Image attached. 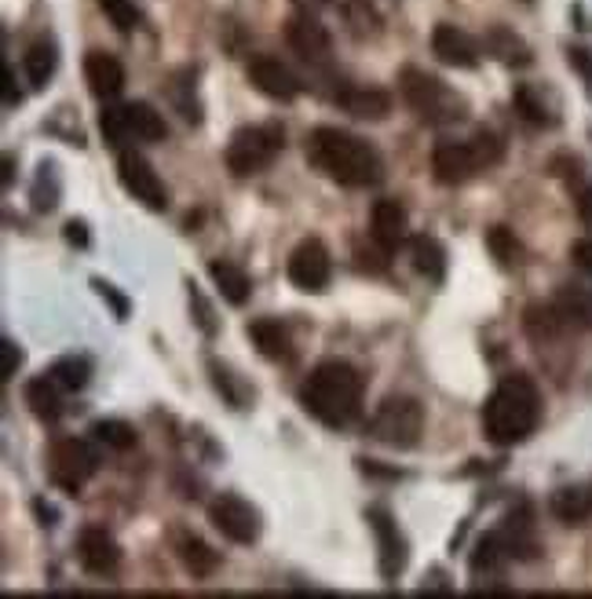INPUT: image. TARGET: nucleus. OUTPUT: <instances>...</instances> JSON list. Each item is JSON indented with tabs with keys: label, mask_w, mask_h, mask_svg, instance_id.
Returning a JSON list of instances; mask_svg holds the SVG:
<instances>
[{
	"label": "nucleus",
	"mask_w": 592,
	"mask_h": 599,
	"mask_svg": "<svg viewBox=\"0 0 592 599\" xmlns=\"http://www.w3.org/2000/svg\"><path fill=\"white\" fill-rule=\"evenodd\" d=\"M362 395H365V380L362 373L348 366L340 359H329L322 366L311 369V377L300 384V406H304L307 416H315L322 427H351L362 413Z\"/></svg>",
	"instance_id": "1"
},
{
	"label": "nucleus",
	"mask_w": 592,
	"mask_h": 599,
	"mask_svg": "<svg viewBox=\"0 0 592 599\" xmlns=\"http://www.w3.org/2000/svg\"><path fill=\"white\" fill-rule=\"evenodd\" d=\"M293 4L300 8V12H311V15H315V12H322V8H329L333 0H293Z\"/></svg>",
	"instance_id": "43"
},
{
	"label": "nucleus",
	"mask_w": 592,
	"mask_h": 599,
	"mask_svg": "<svg viewBox=\"0 0 592 599\" xmlns=\"http://www.w3.org/2000/svg\"><path fill=\"white\" fill-rule=\"evenodd\" d=\"M282 146H286V132L278 125H249L231 136L228 154L223 157H228L231 173L245 179V176L264 173V168L282 154Z\"/></svg>",
	"instance_id": "7"
},
{
	"label": "nucleus",
	"mask_w": 592,
	"mask_h": 599,
	"mask_svg": "<svg viewBox=\"0 0 592 599\" xmlns=\"http://www.w3.org/2000/svg\"><path fill=\"white\" fill-rule=\"evenodd\" d=\"M56 45L51 40H37V45H30L26 51V59H23V67H26V78L34 89H45V84L51 81V73H56Z\"/></svg>",
	"instance_id": "29"
},
{
	"label": "nucleus",
	"mask_w": 592,
	"mask_h": 599,
	"mask_svg": "<svg viewBox=\"0 0 592 599\" xmlns=\"http://www.w3.org/2000/svg\"><path fill=\"white\" fill-rule=\"evenodd\" d=\"M578 216H581V223H585V227H592V187H585L578 195Z\"/></svg>",
	"instance_id": "42"
},
{
	"label": "nucleus",
	"mask_w": 592,
	"mask_h": 599,
	"mask_svg": "<svg viewBox=\"0 0 592 599\" xmlns=\"http://www.w3.org/2000/svg\"><path fill=\"white\" fill-rule=\"evenodd\" d=\"M399 89H403V99L410 103L428 125H450L465 117V99H461L446 81H439L436 73L406 67L399 78Z\"/></svg>",
	"instance_id": "5"
},
{
	"label": "nucleus",
	"mask_w": 592,
	"mask_h": 599,
	"mask_svg": "<svg viewBox=\"0 0 592 599\" xmlns=\"http://www.w3.org/2000/svg\"><path fill=\"white\" fill-rule=\"evenodd\" d=\"M117 176H121V187L128 190V195H132L136 201H143L150 212L169 209V190L143 154H136V150H121V154H117Z\"/></svg>",
	"instance_id": "10"
},
{
	"label": "nucleus",
	"mask_w": 592,
	"mask_h": 599,
	"mask_svg": "<svg viewBox=\"0 0 592 599\" xmlns=\"http://www.w3.org/2000/svg\"><path fill=\"white\" fill-rule=\"evenodd\" d=\"M556 312L564 318L567 326L574 329H592V289H581V285H564L556 293Z\"/></svg>",
	"instance_id": "23"
},
{
	"label": "nucleus",
	"mask_w": 592,
	"mask_h": 599,
	"mask_svg": "<svg viewBox=\"0 0 592 599\" xmlns=\"http://www.w3.org/2000/svg\"><path fill=\"white\" fill-rule=\"evenodd\" d=\"M286 274L300 293H322L333 278V256L318 238H304L293 252H289Z\"/></svg>",
	"instance_id": "12"
},
{
	"label": "nucleus",
	"mask_w": 592,
	"mask_h": 599,
	"mask_svg": "<svg viewBox=\"0 0 592 599\" xmlns=\"http://www.w3.org/2000/svg\"><path fill=\"white\" fill-rule=\"evenodd\" d=\"M487 249L494 252V260H498L501 267H515L523 260V245L515 242V234L509 227H494L487 234Z\"/></svg>",
	"instance_id": "33"
},
{
	"label": "nucleus",
	"mask_w": 592,
	"mask_h": 599,
	"mask_svg": "<svg viewBox=\"0 0 592 599\" xmlns=\"http://www.w3.org/2000/svg\"><path fill=\"white\" fill-rule=\"evenodd\" d=\"M512 106L520 110L523 121H531V125H542L545 128V125L556 121L553 106L542 99V92H537L534 84H520V89H515V95H512Z\"/></svg>",
	"instance_id": "30"
},
{
	"label": "nucleus",
	"mask_w": 592,
	"mask_h": 599,
	"mask_svg": "<svg viewBox=\"0 0 592 599\" xmlns=\"http://www.w3.org/2000/svg\"><path fill=\"white\" fill-rule=\"evenodd\" d=\"M553 516L567 527H581L592 516V486H564L556 490L553 501H548Z\"/></svg>",
	"instance_id": "22"
},
{
	"label": "nucleus",
	"mask_w": 592,
	"mask_h": 599,
	"mask_svg": "<svg viewBox=\"0 0 592 599\" xmlns=\"http://www.w3.org/2000/svg\"><path fill=\"white\" fill-rule=\"evenodd\" d=\"M425 435V406L406 395H392L376 406L370 421V438L392 449H414Z\"/></svg>",
	"instance_id": "6"
},
{
	"label": "nucleus",
	"mask_w": 592,
	"mask_h": 599,
	"mask_svg": "<svg viewBox=\"0 0 592 599\" xmlns=\"http://www.w3.org/2000/svg\"><path fill=\"white\" fill-rule=\"evenodd\" d=\"M78 555H81V566L95 577H111L121 563V549L117 541L106 533L103 527H84L81 538H78Z\"/></svg>",
	"instance_id": "16"
},
{
	"label": "nucleus",
	"mask_w": 592,
	"mask_h": 599,
	"mask_svg": "<svg viewBox=\"0 0 592 599\" xmlns=\"http://www.w3.org/2000/svg\"><path fill=\"white\" fill-rule=\"evenodd\" d=\"M249 81H253L256 92L267 95V99H275V103H293L300 95L297 73L275 56H253L249 59Z\"/></svg>",
	"instance_id": "14"
},
{
	"label": "nucleus",
	"mask_w": 592,
	"mask_h": 599,
	"mask_svg": "<svg viewBox=\"0 0 592 599\" xmlns=\"http://www.w3.org/2000/svg\"><path fill=\"white\" fill-rule=\"evenodd\" d=\"M92 435L100 438L106 449H117V454H128V449H136V443H139L136 427L125 421H95Z\"/></svg>",
	"instance_id": "32"
},
{
	"label": "nucleus",
	"mask_w": 592,
	"mask_h": 599,
	"mask_svg": "<svg viewBox=\"0 0 592 599\" xmlns=\"http://www.w3.org/2000/svg\"><path fill=\"white\" fill-rule=\"evenodd\" d=\"M48 373L59 380V388H62V391H81L84 384L92 380V359H84V355H67V359H59Z\"/></svg>",
	"instance_id": "31"
},
{
	"label": "nucleus",
	"mask_w": 592,
	"mask_h": 599,
	"mask_svg": "<svg viewBox=\"0 0 592 599\" xmlns=\"http://www.w3.org/2000/svg\"><path fill=\"white\" fill-rule=\"evenodd\" d=\"M84 81H89L92 95L114 99V95H121L125 89V70L121 62L106 56V51H89V59H84Z\"/></svg>",
	"instance_id": "19"
},
{
	"label": "nucleus",
	"mask_w": 592,
	"mask_h": 599,
	"mask_svg": "<svg viewBox=\"0 0 592 599\" xmlns=\"http://www.w3.org/2000/svg\"><path fill=\"white\" fill-rule=\"evenodd\" d=\"M365 519H370V527L376 533V549H381V577L384 582H395L403 571H406V541L399 527H395V519L387 516L384 508H370L365 512Z\"/></svg>",
	"instance_id": "15"
},
{
	"label": "nucleus",
	"mask_w": 592,
	"mask_h": 599,
	"mask_svg": "<svg viewBox=\"0 0 592 599\" xmlns=\"http://www.w3.org/2000/svg\"><path fill=\"white\" fill-rule=\"evenodd\" d=\"M100 8H103V15L121 30V34H132V30L139 26V12H136L132 0H100Z\"/></svg>",
	"instance_id": "35"
},
{
	"label": "nucleus",
	"mask_w": 592,
	"mask_h": 599,
	"mask_svg": "<svg viewBox=\"0 0 592 599\" xmlns=\"http://www.w3.org/2000/svg\"><path fill=\"white\" fill-rule=\"evenodd\" d=\"M570 67L581 70V78L589 81V92H592V51H585V48H574V51H570Z\"/></svg>",
	"instance_id": "40"
},
{
	"label": "nucleus",
	"mask_w": 592,
	"mask_h": 599,
	"mask_svg": "<svg viewBox=\"0 0 592 599\" xmlns=\"http://www.w3.org/2000/svg\"><path fill=\"white\" fill-rule=\"evenodd\" d=\"M570 260H574L578 271H585L592 278V238H581L570 245Z\"/></svg>",
	"instance_id": "36"
},
{
	"label": "nucleus",
	"mask_w": 592,
	"mask_h": 599,
	"mask_svg": "<svg viewBox=\"0 0 592 599\" xmlns=\"http://www.w3.org/2000/svg\"><path fill=\"white\" fill-rule=\"evenodd\" d=\"M209 278L217 282V289H220V296L228 300V304H234V307H242L245 300H249V274L242 271L239 263H231V260H212L209 263Z\"/></svg>",
	"instance_id": "24"
},
{
	"label": "nucleus",
	"mask_w": 592,
	"mask_h": 599,
	"mask_svg": "<svg viewBox=\"0 0 592 599\" xmlns=\"http://www.w3.org/2000/svg\"><path fill=\"white\" fill-rule=\"evenodd\" d=\"M249 337H253V344L260 348V355L271 359V362H282V359L293 355V344H289L286 326L275 322V318H260V322H253Z\"/></svg>",
	"instance_id": "26"
},
{
	"label": "nucleus",
	"mask_w": 592,
	"mask_h": 599,
	"mask_svg": "<svg viewBox=\"0 0 592 599\" xmlns=\"http://www.w3.org/2000/svg\"><path fill=\"white\" fill-rule=\"evenodd\" d=\"M19 103H23V92H19L15 70H12V67H4V106H8V110H15Z\"/></svg>",
	"instance_id": "39"
},
{
	"label": "nucleus",
	"mask_w": 592,
	"mask_h": 599,
	"mask_svg": "<svg viewBox=\"0 0 592 599\" xmlns=\"http://www.w3.org/2000/svg\"><path fill=\"white\" fill-rule=\"evenodd\" d=\"M501 154H504L501 139L483 128L468 143H439L432 154V173L443 187H457V184H468L479 168L498 165Z\"/></svg>",
	"instance_id": "4"
},
{
	"label": "nucleus",
	"mask_w": 592,
	"mask_h": 599,
	"mask_svg": "<svg viewBox=\"0 0 592 599\" xmlns=\"http://www.w3.org/2000/svg\"><path fill=\"white\" fill-rule=\"evenodd\" d=\"M344 15H348V23H351V34H359V37H370L381 30V15H376L365 0H348Z\"/></svg>",
	"instance_id": "34"
},
{
	"label": "nucleus",
	"mask_w": 592,
	"mask_h": 599,
	"mask_svg": "<svg viewBox=\"0 0 592 599\" xmlns=\"http://www.w3.org/2000/svg\"><path fill=\"white\" fill-rule=\"evenodd\" d=\"M410 256H414V267L417 274H425L428 282H443L446 278V249L439 245V238H428V234H417L410 242Z\"/></svg>",
	"instance_id": "25"
},
{
	"label": "nucleus",
	"mask_w": 592,
	"mask_h": 599,
	"mask_svg": "<svg viewBox=\"0 0 592 599\" xmlns=\"http://www.w3.org/2000/svg\"><path fill=\"white\" fill-rule=\"evenodd\" d=\"M209 522L234 544H256L260 538V512L239 494H220L209 505Z\"/></svg>",
	"instance_id": "11"
},
{
	"label": "nucleus",
	"mask_w": 592,
	"mask_h": 599,
	"mask_svg": "<svg viewBox=\"0 0 592 599\" xmlns=\"http://www.w3.org/2000/svg\"><path fill=\"white\" fill-rule=\"evenodd\" d=\"M523 4H534V0H523Z\"/></svg>",
	"instance_id": "45"
},
{
	"label": "nucleus",
	"mask_w": 592,
	"mask_h": 599,
	"mask_svg": "<svg viewBox=\"0 0 592 599\" xmlns=\"http://www.w3.org/2000/svg\"><path fill=\"white\" fill-rule=\"evenodd\" d=\"M307 157L311 165L322 168L333 184L340 187H373L381 179V157L376 150L359 139L355 132H344V128H329L322 125L307 136Z\"/></svg>",
	"instance_id": "2"
},
{
	"label": "nucleus",
	"mask_w": 592,
	"mask_h": 599,
	"mask_svg": "<svg viewBox=\"0 0 592 599\" xmlns=\"http://www.w3.org/2000/svg\"><path fill=\"white\" fill-rule=\"evenodd\" d=\"M103 139L111 146L121 150L128 139H139V143H161L169 136L165 117H161L150 103H125L114 106V110H103L100 117Z\"/></svg>",
	"instance_id": "8"
},
{
	"label": "nucleus",
	"mask_w": 592,
	"mask_h": 599,
	"mask_svg": "<svg viewBox=\"0 0 592 599\" xmlns=\"http://www.w3.org/2000/svg\"><path fill=\"white\" fill-rule=\"evenodd\" d=\"M12 168H15V162H12V157H4V187H12V184H15V173H12Z\"/></svg>",
	"instance_id": "44"
},
{
	"label": "nucleus",
	"mask_w": 592,
	"mask_h": 599,
	"mask_svg": "<svg viewBox=\"0 0 592 599\" xmlns=\"http://www.w3.org/2000/svg\"><path fill=\"white\" fill-rule=\"evenodd\" d=\"M67 242L70 245H81V249H84V245H89V227H84L81 220H70L67 223Z\"/></svg>",
	"instance_id": "41"
},
{
	"label": "nucleus",
	"mask_w": 592,
	"mask_h": 599,
	"mask_svg": "<svg viewBox=\"0 0 592 599\" xmlns=\"http://www.w3.org/2000/svg\"><path fill=\"white\" fill-rule=\"evenodd\" d=\"M432 51L439 56V62H446V67H457V70H476L479 67V45L465 34V30H457L450 23L436 26Z\"/></svg>",
	"instance_id": "17"
},
{
	"label": "nucleus",
	"mask_w": 592,
	"mask_h": 599,
	"mask_svg": "<svg viewBox=\"0 0 592 599\" xmlns=\"http://www.w3.org/2000/svg\"><path fill=\"white\" fill-rule=\"evenodd\" d=\"M179 560L194 577H212L220 566V552H212L201 538H183L179 541Z\"/></svg>",
	"instance_id": "28"
},
{
	"label": "nucleus",
	"mask_w": 592,
	"mask_h": 599,
	"mask_svg": "<svg viewBox=\"0 0 592 599\" xmlns=\"http://www.w3.org/2000/svg\"><path fill=\"white\" fill-rule=\"evenodd\" d=\"M0 351H4V377H0V380H12L15 373H19V366H23V351H19L15 340H4Z\"/></svg>",
	"instance_id": "37"
},
{
	"label": "nucleus",
	"mask_w": 592,
	"mask_h": 599,
	"mask_svg": "<svg viewBox=\"0 0 592 599\" xmlns=\"http://www.w3.org/2000/svg\"><path fill=\"white\" fill-rule=\"evenodd\" d=\"M286 45L297 51L300 59L311 67H326L333 56V40L326 34V26L318 23L311 12H300L286 23Z\"/></svg>",
	"instance_id": "13"
},
{
	"label": "nucleus",
	"mask_w": 592,
	"mask_h": 599,
	"mask_svg": "<svg viewBox=\"0 0 592 599\" xmlns=\"http://www.w3.org/2000/svg\"><path fill=\"white\" fill-rule=\"evenodd\" d=\"M26 406L34 410L37 421L56 424L59 416H62V388H59V380L51 377V373L30 380L26 384Z\"/></svg>",
	"instance_id": "20"
},
{
	"label": "nucleus",
	"mask_w": 592,
	"mask_h": 599,
	"mask_svg": "<svg viewBox=\"0 0 592 599\" xmlns=\"http://www.w3.org/2000/svg\"><path fill=\"white\" fill-rule=\"evenodd\" d=\"M337 103L351 117H362V121H384L392 114V99L381 89H344L337 92Z\"/></svg>",
	"instance_id": "21"
},
{
	"label": "nucleus",
	"mask_w": 592,
	"mask_h": 599,
	"mask_svg": "<svg viewBox=\"0 0 592 599\" xmlns=\"http://www.w3.org/2000/svg\"><path fill=\"white\" fill-rule=\"evenodd\" d=\"M100 468V457L92 454V446L84 438H56L48 454V472H51V483L67 494H81L84 483L95 475Z\"/></svg>",
	"instance_id": "9"
},
{
	"label": "nucleus",
	"mask_w": 592,
	"mask_h": 599,
	"mask_svg": "<svg viewBox=\"0 0 592 599\" xmlns=\"http://www.w3.org/2000/svg\"><path fill=\"white\" fill-rule=\"evenodd\" d=\"M370 238L376 242V249L384 256L395 252L406 238V209L403 201L395 198H381L373 205V216H370Z\"/></svg>",
	"instance_id": "18"
},
{
	"label": "nucleus",
	"mask_w": 592,
	"mask_h": 599,
	"mask_svg": "<svg viewBox=\"0 0 592 599\" xmlns=\"http://www.w3.org/2000/svg\"><path fill=\"white\" fill-rule=\"evenodd\" d=\"M487 51L498 56L504 67H531V48L512 34L509 26H494L487 34Z\"/></svg>",
	"instance_id": "27"
},
{
	"label": "nucleus",
	"mask_w": 592,
	"mask_h": 599,
	"mask_svg": "<svg viewBox=\"0 0 592 599\" xmlns=\"http://www.w3.org/2000/svg\"><path fill=\"white\" fill-rule=\"evenodd\" d=\"M95 289H100V296L114 307V315H117V318H128V300H125V296H117V289H114V285L95 282Z\"/></svg>",
	"instance_id": "38"
},
{
	"label": "nucleus",
	"mask_w": 592,
	"mask_h": 599,
	"mask_svg": "<svg viewBox=\"0 0 592 599\" xmlns=\"http://www.w3.org/2000/svg\"><path fill=\"white\" fill-rule=\"evenodd\" d=\"M537 421H542V395L523 373L504 377L483 406V435L494 446H515L531 438Z\"/></svg>",
	"instance_id": "3"
}]
</instances>
